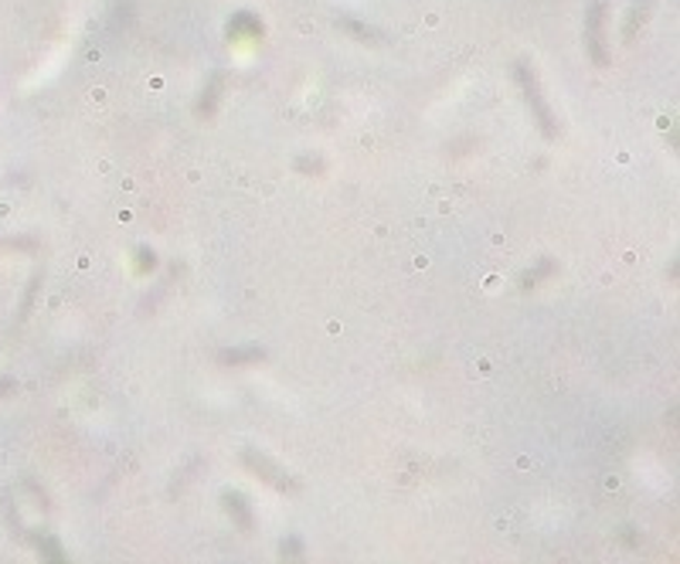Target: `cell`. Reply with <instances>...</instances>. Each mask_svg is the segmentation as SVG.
<instances>
[{
  "instance_id": "obj_1",
  "label": "cell",
  "mask_w": 680,
  "mask_h": 564,
  "mask_svg": "<svg viewBox=\"0 0 680 564\" xmlns=\"http://www.w3.org/2000/svg\"><path fill=\"white\" fill-rule=\"evenodd\" d=\"M518 86H521L524 102L531 106V112H534V119H538V127L544 130V137H559V122H554L551 106L544 102L541 86H538V76H534V69L528 66V61H518Z\"/></svg>"
},
{
  "instance_id": "obj_2",
  "label": "cell",
  "mask_w": 680,
  "mask_h": 564,
  "mask_svg": "<svg viewBox=\"0 0 680 564\" xmlns=\"http://www.w3.org/2000/svg\"><path fill=\"white\" fill-rule=\"evenodd\" d=\"M602 28H605V4H602V0H595V4L589 8V14H585V41H589L595 66H605V34H602Z\"/></svg>"
},
{
  "instance_id": "obj_3",
  "label": "cell",
  "mask_w": 680,
  "mask_h": 564,
  "mask_svg": "<svg viewBox=\"0 0 680 564\" xmlns=\"http://www.w3.org/2000/svg\"><path fill=\"white\" fill-rule=\"evenodd\" d=\"M245 463L253 466V473L256 476H263V479H269L273 486H279V489H289V493H296L299 486H296V479H289L286 476V469H279V466H273L263 453H245Z\"/></svg>"
},
{
  "instance_id": "obj_4",
  "label": "cell",
  "mask_w": 680,
  "mask_h": 564,
  "mask_svg": "<svg viewBox=\"0 0 680 564\" xmlns=\"http://www.w3.org/2000/svg\"><path fill=\"white\" fill-rule=\"evenodd\" d=\"M225 507H228V514H235L242 531L253 527V514H249V504L242 499V493H225Z\"/></svg>"
}]
</instances>
